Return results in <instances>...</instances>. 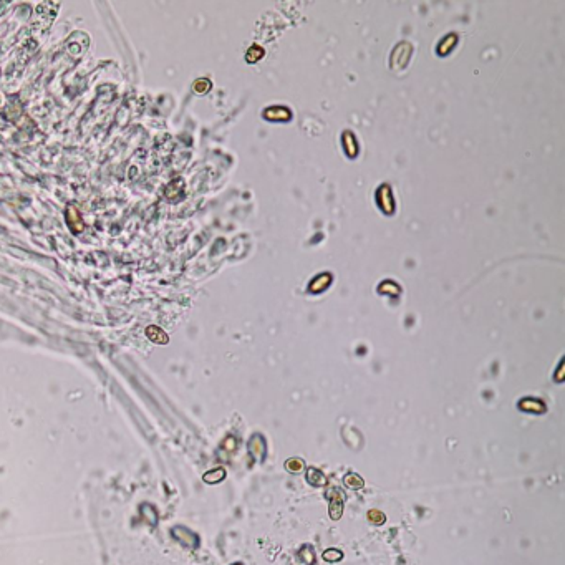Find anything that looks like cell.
<instances>
[{"mask_svg":"<svg viewBox=\"0 0 565 565\" xmlns=\"http://www.w3.org/2000/svg\"><path fill=\"white\" fill-rule=\"evenodd\" d=\"M378 202L381 204V209L385 211L386 214H390L393 211V199H391L390 188H388V186H383V188L378 191Z\"/></svg>","mask_w":565,"mask_h":565,"instance_id":"277c9868","label":"cell"},{"mask_svg":"<svg viewBox=\"0 0 565 565\" xmlns=\"http://www.w3.org/2000/svg\"><path fill=\"white\" fill-rule=\"evenodd\" d=\"M343 481H345V486L350 487V489H361V487L365 486L363 479H361L358 474H353V473L346 474Z\"/></svg>","mask_w":565,"mask_h":565,"instance_id":"9c48e42d","label":"cell"},{"mask_svg":"<svg viewBox=\"0 0 565 565\" xmlns=\"http://www.w3.org/2000/svg\"><path fill=\"white\" fill-rule=\"evenodd\" d=\"M456 45V35H448V37H446L441 43H439V46H438V53L439 55H444V53H448V51H451V48H453V46Z\"/></svg>","mask_w":565,"mask_h":565,"instance_id":"7c38bea8","label":"cell"},{"mask_svg":"<svg viewBox=\"0 0 565 565\" xmlns=\"http://www.w3.org/2000/svg\"><path fill=\"white\" fill-rule=\"evenodd\" d=\"M236 565H241V564H236Z\"/></svg>","mask_w":565,"mask_h":565,"instance_id":"ffe728a7","label":"cell"},{"mask_svg":"<svg viewBox=\"0 0 565 565\" xmlns=\"http://www.w3.org/2000/svg\"><path fill=\"white\" fill-rule=\"evenodd\" d=\"M146 335L153 341H156V343H166V341H168V336H166L164 331L159 330L158 326H149V328L146 330Z\"/></svg>","mask_w":565,"mask_h":565,"instance_id":"30bf717a","label":"cell"},{"mask_svg":"<svg viewBox=\"0 0 565 565\" xmlns=\"http://www.w3.org/2000/svg\"><path fill=\"white\" fill-rule=\"evenodd\" d=\"M519 408L522 411H529V413H544L546 411V406H544V403L537 401V400H531V398H527V400H522L519 403Z\"/></svg>","mask_w":565,"mask_h":565,"instance_id":"8992f818","label":"cell"},{"mask_svg":"<svg viewBox=\"0 0 565 565\" xmlns=\"http://www.w3.org/2000/svg\"><path fill=\"white\" fill-rule=\"evenodd\" d=\"M262 55H264L262 48H259V46H252V48L247 51L246 60L249 61V63H256L259 58H262Z\"/></svg>","mask_w":565,"mask_h":565,"instance_id":"5bb4252c","label":"cell"},{"mask_svg":"<svg viewBox=\"0 0 565 565\" xmlns=\"http://www.w3.org/2000/svg\"><path fill=\"white\" fill-rule=\"evenodd\" d=\"M224 478H226V471L222 469V468H217L214 471H211V473L204 474V481H206V483H209V484L219 483V481H222Z\"/></svg>","mask_w":565,"mask_h":565,"instance_id":"8fae6325","label":"cell"},{"mask_svg":"<svg viewBox=\"0 0 565 565\" xmlns=\"http://www.w3.org/2000/svg\"><path fill=\"white\" fill-rule=\"evenodd\" d=\"M300 556H302L305 564H312L313 562V556H312V551H310V547H303L302 552H300Z\"/></svg>","mask_w":565,"mask_h":565,"instance_id":"d6986e66","label":"cell"},{"mask_svg":"<svg viewBox=\"0 0 565 565\" xmlns=\"http://www.w3.org/2000/svg\"><path fill=\"white\" fill-rule=\"evenodd\" d=\"M194 91L196 93H206V91H209V88H211V81L209 80H206V78H202V80H198L194 83Z\"/></svg>","mask_w":565,"mask_h":565,"instance_id":"ac0fdd59","label":"cell"},{"mask_svg":"<svg viewBox=\"0 0 565 565\" xmlns=\"http://www.w3.org/2000/svg\"><path fill=\"white\" fill-rule=\"evenodd\" d=\"M251 451L254 454V458L257 461L264 459V453H266V446H264V439L261 436H254L251 441Z\"/></svg>","mask_w":565,"mask_h":565,"instance_id":"ba28073f","label":"cell"},{"mask_svg":"<svg viewBox=\"0 0 565 565\" xmlns=\"http://www.w3.org/2000/svg\"><path fill=\"white\" fill-rule=\"evenodd\" d=\"M307 481L312 486H317V487H322V486L326 484V479H325L323 473L318 469H315V468H310L307 471Z\"/></svg>","mask_w":565,"mask_h":565,"instance_id":"52a82bcc","label":"cell"},{"mask_svg":"<svg viewBox=\"0 0 565 565\" xmlns=\"http://www.w3.org/2000/svg\"><path fill=\"white\" fill-rule=\"evenodd\" d=\"M331 502H330V517L333 521H338L341 517V511H343V504H341V496H338L336 491H331L330 494Z\"/></svg>","mask_w":565,"mask_h":565,"instance_id":"7a4b0ae2","label":"cell"},{"mask_svg":"<svg viewBox=\"0 0 565 565\" xmlns=\"http://www.w3.org/2000/svg\"><path fill=\"white\" fill-rule=\"evenodd\" d=\"M264 115H266L267 120L285 121V120H288V118H290V111L287 110V108H283V106H274V108H269V110H266V113H264Z\"/></svg>","mask_w":565,"mask_h":565,"instance_id":"3957f363","label":"cell"},{"mask_svg":"<svg viewBox=\"0 0 565 565\" xmlns=\"http://www.w3.org/2000/svg\"><path fill=\"white\" fill-rule=\"evenodd\" d=\"M368 521H371L373 524H383V522H385V514L380 511H376V509H373V511L368 512Z\"/></svg>","mask_w":565,"mask_h":565,"instance_id":"e0dca14e","label":"cell"},{"mask_svg":"<svg viewBox=\"0 0 565 565\" xmlns=\"http://www.w3.org/2000/svg\"><path fill=\"white\" fill-rule=\"evenodd\" d=\"M330 281H331V277L328 276V274H322V276H318L317 279H313L312 283H310V292H313V293L323 292V290L330 285Z\"/></svg>","mask_w":565,"mask_h":565,"instance_id":"5b68a950","label":"cell"},{"mask_svg":"<svg viewBox=\"0 0 565 565\" xmlns=\"http://www.w3.org/2000/svg\"><path fill=\"white\" fill-rule=\"evenodd\" d=\"M409 53H411V46L409 43H400L395 48L391 55V66L393 68H403L404 65L408 63V58H409Z\"/></svg>","mask_w":565,"mask_h":565,"instance_id":"6da1fadb","label":"cell"},{"mask_svg":"<svg viewBox=\"0 0 565 565\" xmlns=\"http://www.w3.org/2000/svg\"><path fill=\"white\" fill-rule=\"evenodd\" d=\"M343 139H345L343 144H345V149H346V153H348V156H355L356 153L353 151V149H356V148H355V143H351V141H355V139L351 138L350 133H345L343 134Z\"/></svg>","mask_w":565,"mask_h":565,"instance_id":"2e32d148","label":"cell"},{"mask_svg":"<svg viewBox=\"0 0 565 565\" xmlns=\"http://www.w3.org/2000/svg\"><path fill=\"white\" fill-rule=\"evenodd\" d=\"M341 557H343V554L336 551V549H328V551L323 552V559L326 562H338Z\"/></svg>","mask_w":565,"mask_h":565,"instance_id":"9a60e30c","label":"cell"},{"mask_svg":"<svg viewBox=\"0 0 565 565\" xmlns=\"http://www.w3.org/2000/svg\"><path fill=\"white\" fill-rule=\"evenodd\" d=\"M303 461L298 459V458H292L288 461H285V468H287L290 473H300V471L303 469Z\"/></svg>","mask_w":565,"mask_h":565,"instance_id":"4fadbf2b","label":"cell"}]
</instances>
